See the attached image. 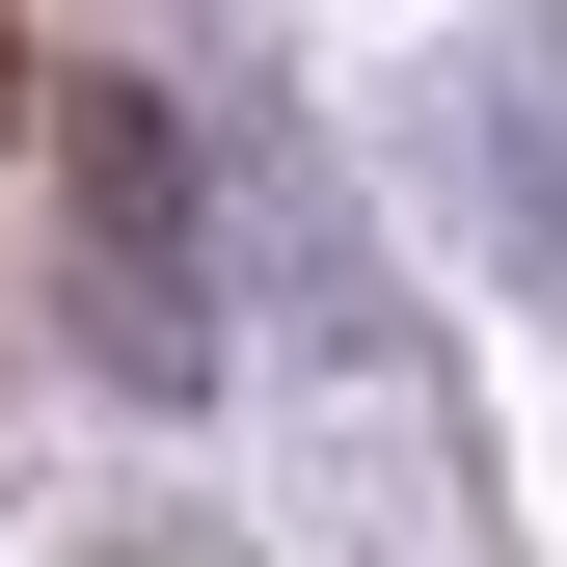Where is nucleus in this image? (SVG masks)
<instances>
[{
    "mask_svg": "<svg viewBox=\"0 0 567 567\" xmlns=\"http://www.w3.org/2000/svg\"><path fill=\"white\" fill-rule=\"evenodd\" d=\"M0 135H28V28H0Z\"/></svg>",
    "mask_w": 567,
    "mask_h": 567,
    "instance_id": "f257e3e1",
    "label": "nucleus"
}]
</instances>
